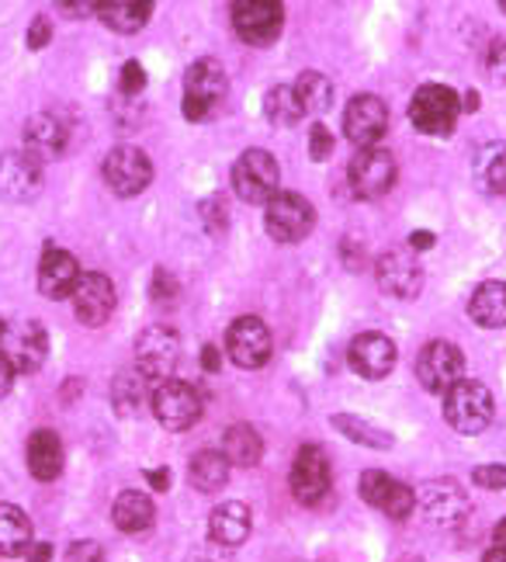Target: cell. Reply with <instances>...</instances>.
<instances>
[{"label":"cell","instance_id":"26","mask_svg":"<svg viewBox=\"0 0 506 562\" xmlns=\"http://www.w3.org/2000/svg\"><path fill=\"white\" fill-rule=\"evenodd\" d=\"M153 400V382L139 369H122L112 382V403L119 417H139Z\"/></svg>","mask_w":506,"mask_h":562},{"label":"cell","instance_id":"32","mask_svg":"<svg viewBox=\"0 0 506 562\" xmlns=\"http://www.w3.org/2000/svg\"><path fill=\"white\" fill-rule=\"evenodd\" d=\"M475 184L486 194L506 191V143H486L475 154Z\"/></svg>","mask_w":506,"mask_h":562},{"label":"cell","instance_id":"54","mask_svg":"<svg viewBox=\"0 0 506 562\" xmlns=\"http://www.w3.org/2000/svg\"><path fill=\"white\" fill-rule=\"evenodd\" d=\"M499 8H503V11H506V0H503V4H499Z\"/></svg>","mask_w":506,"mask_h":562},{"label":"cell","instance_id":"34","mask_svg":"<svg viewBox=\"0 0 506 562\" xmlns=\"http://www.w3.org/2000/svg\"><path fill=\"white\" fill-rule=\"evenodd\" d=\"M334 427L340 430L344 438H350L355 445H364V448H375V451H389L395 445V438L389 435L385 427L371 424V420H361L355 414H334Z\"/></svg>","mask_w":506,"mask_h":562},{"label":"cell","instance_id":"28","mask_svg":"<svg viewBox=\"0 0 506 562\" xmlns=\"http://www.w3.org/2000/svg\"><path fill=\"white\" fill-rule=\"evenodd\" d=\"M469 316L486 330L506 327V281H482L469 299Z\"/></svg>","mask_w":506,"mask_h":562},{"label":"cell","instance_id":"21","mask_svg":"<svg viewBox=\"0 0 506 562\" xmlns=\"http://www.w3.org/2000/svg\"><path fill=\"white\" fill-rule=\"evenodd\" d=\"M77 281H80V265L74 254H66L59 247H49L42 250V265H38V292L46 299H66L77 292Z\"/></svg>","mask_w":506,"mask_h":562},{"label":"cell","instance_id":"43","mask_svg":"<svg viewBox=\"0 0 506 562\" xmlns=\"http://www.w3.org/2000/svg\"><path fill=\"white\" fill-rule=\"evenodd\" d=\"M475 486H486V490H506V465H479L472 472Z\"/></svg>","mask_w":506,"mask_h":562},{"label":"cell","instance_id":"19","mask_svg":"<svg viewBox=\"0 0 506 562\" xmlns=\"http://www.w3.org/2000/svg\"><path fill=\"white\" fill-rule=\"evenodd\" d=\"M115 302H119V295H115L112 278L98 274V271L80 274L77 292H74V313L83 327H104L115 313Z\"/></svg>","mask_w":506,"mask_h":562},{"label":"cell","instance_id":"27","mask_svg":"<svg viewBox=\"0 0 506 562\" xmlns=\"http://www.w3.org/2000/svg\"><path fill=\"white\" fill-rule=\"evenodd\" d=\"M112 521L125 535H139V531H149L153 521H157V507H153L146 493L125 490V493H119V501L112 507Z\"/></svg>","mask_w":506,"mask_h":562},{"label":"cell","instance_id":"7","mask_svg":"<svg viewBox=\"0 0 506 562\" xmlns=\"http://www.w3.org/2000/svg\"><path fill=\"white\" fill-rule=\"evenodd\" d=\"M395 175H400L395 157L382 146H371V149H358L355 160H350L347 184L358 199L375 202V199H382V194H389V188L395 184Z\"/></svg>","mask_w":506,"mask_h":562},{"label":"cell","instance_id":"50","mask_svg":"<svg viewBox=\"0 0 506 562\" xmlns=\"http://www.w3.org/2000/svg\"><path fill=\"white\" fill-rule=\"evenodd\" d=\"M493 542H496L493 549H503V552H506V517H503V521L496 525V531H493Z\"/></svg>","mask_w":506,"mask_h":562},{"label":"cell","instance_id":"10","mask_svg":"<svg viewBox=\"0 0 506 562\" xmlns=\"http://www.w3.org/2000/svg\"><path fill=\"white\" fill-rule=\"evenodd\" d=\"M149 406H153V417L167 430H188L202 417V396H198L194 385L181 379H167L160 385H153Z\"/></svg>","mask_w":506,"mask_h":562},{"label":"cell","instance_id":"53","mask_svg":"<svg viewBox=\"0 0 506 562\" xmlns=\"http://www.w3.org/2000/svg\"><path fill=\"white\" fill-rule=\"evenodd\" d=\"M482 562H506V552L503 549H490L486 555H482Z\"/></svg>","mask_w":506,"mask_h":562},{"label":"cell","instance_id":"20","mask_svg":"<svg viewBox=\"0 0 506 562\" xmlns=\"http://www.w3.org/2000/svg\"><path fill=\"white\" fill-rule=\"evenodd\" d=\"M347 361L361 379L379 382L395 369V344L379 330L358 334L355 340H350V348H347Z\"/></svg>","mask_w":506,"mask_h":562},{"label":"cell","instance_id":"9","mask_svg":"<svg viewBox=\"0 0 506 562\" xmlns=\"http://www.w3.org/2000/svg\"><path fill=\"white\" fill-rule=\"evenodd\" d=\"M178 358H181V337L178 330L164 327V323H157V327H146L136 340V369L153 382L160 385L173 375V369H178Z\"/></svg>","mask_w":506,"mask_h":562},{"label":"cell","instance_id":"31","mask_svg":"<svg viewBox=\"0 0 506 562\" xmlns=\"http://www.w3.org/2000/svg\"><path fill=\"white\" fill-rule=\"evenodd\" d=\"M223 456H226L229 465L250 469L263 456V441H260V435L250 424H233V427H226V435H223Z\"/></svg>","mask_w":506,"mask_h":562},{"label":"cell","instance_id":"8","mask_svg":"<svg viewBox=\"0 0 506 562\" xmlns=\"http://www.w3.org/2000/svg\"><path fill=\"white\" fill-rule=\"evenodd\" d=\"M416 379H420L427 393L448 396L465 379V355L451 340H430L420 351V358H416Z\"/></svg>","mask_w":506,"mask_h":562},{"label":"cell","instance_id":"36","mask_svg":"<svg viewBox=\"0 0 506 562\" xmlns=\"http://www.w3.org/2000/svg\"><path fill=\"white\" fill-rule=\"evenodd\" d=\"M292 88L302 101L305 115H323V112H329V104H334V83L316 70H305Z\"/></svg>","mask_w":506,"mask_h":562},{"label":"cell","instance_id":"17","mask_svg":"<svg viewBox=\"0 0 506 562\" xmlns=\"http://www.w3.org/2000/svg\"><path fill=\"white\" fill-rule=\"evenodd\" d=\"M292 496L305 507L323 504V496L329 493V459L319 445H302L299 456L292 462Z\"/></svg>","mask_w":506,"mask_h":562},{"label":"cell","instance_id":"46","mask_svg":"<svg viewBox=\"0 0 506 562\" xmlns=\"http://www.w3.org/2000/svg\"><path fill=\"white\" fill-rule=\"evenodd\" d=\"M434 244H437V236H434L430 229H416V233H409V250H413V254L430 250Z\"/></svg>","mask_w":506,"mask_h":562},{"label":"cell","instance_id":"22","mask_svg":"<svg viewBox=\"0 0 506 562\" xmlns=\"http://www.w3.org/2000/svg\"><path fill=\"white\" fill-rule=\"evenodd\" d=\"M66 139H70V133H66V125H63L56 115H49V112L32 115L29 125H25V154H32L38 164L63 157Z\"/></svg>","mask_w":506,"mask_h":562},{"label":"cell","instance_id":"29","mask_svg":"<svg viewBox=\"0 0 506 562\" xmlns=\"http://www.w3.org/2000/svg\"><path fill=\"white\" fill-rule=\"evenodd\" d=\"M32 549V521L29 514L14 504H0V555L18 559Z\"/></svg>","mask_w":506,"mask_h":562},{"label":"cell","instance_id":"40","mask_svg":"<svg viewBox=\"0 0 506 562\" xmlns=\"http://www.w3.org/2000/svg\"><path fill=\"white\" fill-rule=\"evenodd\" d=\"M329 154H334V133H329L326 125H313L310 128V157L316 164L329 160Z\"/></svg>","mask_w":506,"mask_h":562},{"label":"cell","instance_id":"13","mask_svg":"<svg viewBox=\"0 0 506 562\" xmlns=\"http://www.w3.org/2000/svg\"><path fill=\"white\" fill-rule=\"evenodd\" d=\"M271 330L260 316H239L226 330V355L239 369H263L271 361Z\"/></svg>","mask_w":506,"mask_h":562},{"label":"cell","instance_id":"35","mask_svg":"<svg viewBox=\"0 0 506 562\" xmlns=\"http://www.w3.org/2000/svg\"><path fill=\"white\" fill-rule=\"evenodd\" d=\"M263 115H268L271 125L278 128H292L302 122V101L295 94V88H289V83H278V88L268 91V98H263Z\"/></svg>","mask_w":506,"mask_h":562},{"label":"cell","instance_id":"5","mask_svg":"<svg viewBox=\"0 0 506 562\" xmlns=\"http://www.w3.org/2000/svg\"><path fill=\"white\" fill-rule=\"evenodd\" d=\"M461 115V98L445 83H424L409 101V122L424 136H448Z\"/></svg>","mask_w":506,"mask_h":562},{"label":"cell","instance_id":"11","mask_svg":"<svg viewBox=\"0 0 506 562\" xmlns=\"http://www.w3.org/2000/svg\"><path fill=\"white\" fill-rule=\"evenodd\" d=\"M104 184L112 188L119 199H136L139 191L153 181V164L139 146H115L101 164Z\"/></svg>","mask_w":506,"mask_h":562},{"label":"cell","instance_id":"12","mask_svg":"<svg viewBox=\"0 0 506 562\" xmlns=\"http://www.w3.org/2000/svg\"><path fill=\"white\" fill-rule=\"evenodd\" d=\"M233 29L247 46H271L284 29V8L278 0H239L233 4Z\"/></svg>","mask_w":506,"mask_h":562},{"label":"cell","instance_id":"49","mask_svg":"<svg viewBox=\"0 0 506 562\" xmlns=\"http://www.w3.org/2000/svg\"><path fill=\"white\" fill-rule=\"evenodd\" d=\"M49 559H53V546L49 542H32V549L25 555V562H49Z\"/></svg>","mask_w":506,"mask_h":562},{"label":"cell","instance_id":"42","mask_svg":"<svg viewBox=\"0 0 506 562\" xmlns=\"http://www.w3.org/2000/svg\"><path fill=\"white\" fill-rule=\"evenodd\" d=\"M178 292H181V285H178V278H173L170 271H164V268L153 271V299L170 302V299H178Z\"/></svg>","mask_w":506,"mask_h":562},{"label":"cell","instance_id":"18","mask_svg":"<svg viewBox=\"0 0 506 562\" xmlns=\"http://www.w3.org/2000/svg\"><path fill=\"white\" fill-rule=\"evenodd\" d=\"M361 501L382 510L385 517H392V521H406L416 507V493L406 483L392 480L389 472L368 469V472H361Z\"/></svg>","mask_w":506,"mask_h":562},{"label":"cell","instance_id":"41","mask_svg":"<svg viewBox=\"0 0 506 562\" xmlns=\"http://www.w3.org/2000/svg\"><path fill=\"white\" fill-rule=\"evenodd\" d=\"M66 562H104V549L94 538H80V542L66 549Z\"/></svg>","mask_w":506,"mask_h":562},{"label":"cell","instance_id":"45","mask_svg":"<svg viewBox=\"0 0 506 562\" xmlns=\"http://www.w3.org/2000/svg\"><path fill=\"white\" fill-rule=\"evenodd\" d=\"M146 483L157 490V493H167L170 490V469H146Z\"/></svg>","mask_w":506,"mask_h":562},{"label":"cell","instance_id":"30","mask_svg":"<svg viewBox=\"0 0 506 562\" xmlns=\"http://www.w3.org/2000/svg\"><path fill=\"white\" fill-rule=\"evenodd\" d=\"M149 14H153V0H104V4H98V18L122 35L139 32L149 21Z\"/></svg>","mask_w":506,"mask_h":562},{"label":"cell","instance_id":"14","mask_svg":"<svg viewBox=\"0 0 506 562\" xmlns=\"http://www.w3.org/2000/svg\"><path fill=\"white\" fill-rule=\"evenodd\" d=\"M42 194V164L25 149H8L0 157V199L29 205Z\"/></svg>","mask_w":506,"mask_h":562},{"label":"cell","instance_id":"1","mask_svg":"<svg viewBox=\"0 0 506 562\" xmlns=\"http://www.w3.org/2000/svg\"><path fill=\"white\" fill-rule=\"evenodd\" d=\"M0 355L18 375H32L49 358V330L38 319H0Z\"/></svg>","mask_w":506,"mask_h":562},{"label":"cell","instance_id":"4","mask_svg":"<svg viewBox=\"0 0 506 562\" xmlns=\"http://www.w3.org/2000/svg\"><path fill=\"white\" fill-rule=\"evenodd\" d=\"M316 226L313 202L299 191H278L274 199L263 205V229L274 244H302Z\"/></svg>","mask_w":506,"mask_h":562},{"label":"cell","instance_id":"15","mask_svg":"<svg viewBox=\"0 0 506 562\" xmlns=\"http://www.w3.org/2000/svg\"><path fill=\"white\" fill-rule=\"evenodd\" d=\"M379 289L392 299H416L424 289V265L409 247L406 250H385L375 261Z\"/></svg>","mask_w":506,"mask_h":562},{"label":"cell","instance_id":"38","mask_svg":"<svg viewBox=\"0 0 506 562\" xmlns=\"http://www.w3.org/2000/svg\"><path fill=\"white\" fill-rule=\"evenodd\" d=\"M486 70L496 88H506V38H496L486 49Z\"/></svg>","mask_w":506,"mask_h":562},{"label":"cell","instance_id":"3","mask_svg":"<svg viewBox=\"0 0 506 562\" xmlns=\"http://www.w3.org/2000/svg\"><path fill=\"white\" fill-rule=\"evenodd\" d=\"M226 91H229V80H226L223 63L212 56L194 59L184 74V104H181L184 119L205 122L218 108V101L226 98Z\"/></svg>","mask_w":506,"mask_h":562},{"label":"cell","instance_id":"24","mask_svg":"<svg viewBox=\"0 0 506 562\" xmlns=\"http://www.w3.org/2000/svg\"><path fill=\"white\" fill-rule=\"evenodd\" d=\"M209 535H212V542L223 546V549L244 546L250 538V507L239 504V501L218 504L209 517Z\"/></svg>","mask_w":506,"mask_h":562},{"label":"cell","instance_id":"48","mask_svg":"<svg viewBox=\"0 0 506 562\" xmlns=\"http://www.w3.org/2000/svg\"><path fill=\"white\" fill-rule=\"evenodd\" d=\"M14 369H11V364H8V358L4 355H0V396H8L11 393V385H14Z\"/></svg>","mask_w":506,"mask_h":562},{"label":"cell","instance_id":"51","mask_svg":"<svg viewBox=\"0 0 506 562\" xmlns=\"http://www.w3.org/2000/svg\"><path fill=\"white\" fill-rule=\"evenodd\" d=\"M63 11H70V18H83V11H98V4H63Z\"/></svg>","mask_w":506,"mask_h":562},{"label":"cell","instance_id":"44","mask_svg":"<svg viewBox=\"0 0 506 562\" xmlns=\"http://www.w3.org/2000/svg\"><path fill=\"white\" fill-rule=\"evenodd\" d=\"M49 38H53L49 18H46V14H38V18L32 21V29H29V49H46V46H49Z\"/></svg>","mask_w":506,"mask_h":562},{"label":"cell","instance_id":"16","mask_svg":"<svg viewBox=\"0 0 506 562\" xmlns=\"http://www.w3.org/2000/svg\"><path fill=\"white\" fill-rule=\"evenodd\" d=\"M385 128H389V108L379 94L350 98L347 112H344V136L350 143L358 149H371V146H379Z\"/></svg>","mask_w":506,"mask_h":562},{"label":"cell","instance_id":"6","mask_svg":"<svg viewBox=\"0 0 506 562\" xmlns=\"http://www.w3.org/2000/svg\"><path fill=\"white\" fill-rule=\"evenodd\" d=\"M278 181H281V170L268 149H247V154L233 164V188L239 199L250 205H268L278 194Z\"/></svg>","mask_w":506,"mask_h":562},{"label":"cell","instance_id":"52","mask_svg":"<svg viewBox=\"0 0 506 562\" xmlns=\"http://www.w3.org/2000/svg\"><path fill=\"white\" fill-rule=\"evenodd\" d=\"M461 108H465V112H475V108H479V94H475V91H469V94H465V101H461Z\"/></svg>","mask_w":506,"mask_h":562},{"label":"cell","instance_id":"33","mask_svg":"<svg viewBox=\"0 0 506 562\" xmlns=\"http://www.w3.org/2000/svg\"><path fill=\"white\" fill-rule=\"evenodd\" d=\"M229 462L223 451H198V456L191 459V486L198 493H215V490H223L229 483Z\"/></svg>","mask_w":506,"mask_h":562},{"label":"cell","instance_id":"47","mask_svg":"<svg viewBox=\"0 0 506 562\" xmlns=\"http://www.w3.org/2000/svg\"><path fill=\"white\" fill-rule=\"evenodd\" d=\"M218 364H223V358H218V348H215V344H205V348H202V369L209 375H215Z\"/></svg>","mask_w":506,"mask_h":562},{"label":"cell","instance_id":"2","mask_svg":"<svg viewBox=\"0 0 506 562\" xmlns=\"http://www.w3.org/2000/svg\"><path fill=\"white\" fill-rule=\"evenodd\" d=\"M493 417H496L493 393L475 379H461L445 396V420L458 430V435L475 438L493 424Z\"/></svg>","mask_w":506,"mask_h":562},{"label":"cell","instance_id":"37","mask_svg":"<svg viewBox=\"0 0 506 562\" xmlns=\"http://www.w3.org/2000/svg\"><path fill=\"white\" fill-rule=\"evenodd\" d=\"M119 91H122V98H139L143 91H146V70H143V63H136V59H128L125 67H122V80H119Z\"/></svg>","mask_w":506,"mask_h":562},{"label":"cell","instance_id":"25","mask_svg":"<svg viewBox=\"0 0 506 562\" xmlns=\"http://www.w3.org/2000/svg\"><path fill=\"white\" fill-rule=\"evenodd\" d=\"M25 456H29V472L35 475L38 483H49V480H56V475L63 472V441H59L56 430H49V427L32 430Z\"/></svg>","mask_w":506,"mask_h":562},{"label":"cell","instance_id":"39","mask_svg":"<svg viewBox=\"0 0 506 562\" xmlns=\"http://www.w3.org/2000/svg\"><path fill=\"white\" fill-rule=\"evenodd\" d=\"M202 220L212 233H223L226 223H229V212H226V199L223 194H215V199H205L202 202Z\"/></svg>","mask_w":506,"mask_h":562},{"label":"cell","instance_id":"23","mask_svg":"<svg viewBox=\"0 0 506 562\" xmlns=\"http://www.w3.org/2000/svg\"><path fill=\"white\" fill-rule=\"evenodd\" d=\"M420 504H424V514L430 517V521H434V525H441V528L458 525L461 517L469 514L465 493H461L458 483H451V480H437V483H430V486L420 493Z\"/></svg>","mask_w":506,"mask_h":562}]
</instances>
